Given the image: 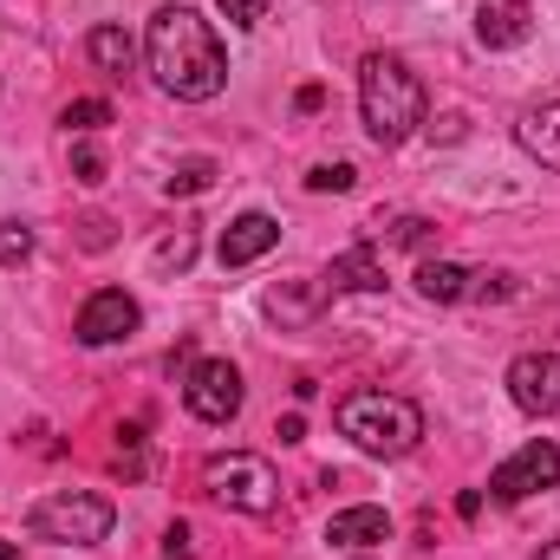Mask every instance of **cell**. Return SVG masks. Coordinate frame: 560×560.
I'll list each match as a JSON object with an SVG mask.
<instances>
[{
	"label": "cell",
	"mask_w": 560,
	"mask_h": 560,
	"mask_svg": "<svg viewBox=\"0 0 560 560\" xmlns=\"http://www.w3.org/2000/svg\"><path fill=\"white\" fill-rule=\"evenodd\" d=\"M112 522H118V509L105 502V495H92V489H59V495H46L39 509H33V541H52V548H98L105 535H112Z\"/></svg>",
	"instance_id": "cell-4"
},
{
	"label": "cell",
	"mask_w": 560,
	"mask_h": 560,
	"mask_svg": "<svg viewBox=\"0 0 560 560\" xmlns=\"http://www.w3.org/2000/svg\"><path fill=\"white\" fill-rule=\"evenodd\" d=\"M202 489L222 502V509H235V515H268L280 502V476L268 456H255V450H229V456H209L202 463Z\"/></svg>",
	"instance_id": "cell-5"
},
{
	"label": "cell",
	"mask_w": 560,
	"mask_h": 560,
	"mask_svg": "<svg viewBox=\"0 0 560 560\" xmlns=\"http://www.w3.org/2000/svg\"><path fill=\"white\" fill-rule=\"evenodd\" d=\"M196 261V235L189 229H176L170 242H156V268H189Z\"/></svg>",
	"instance_id": "cell-22"
},
{
	"label": "cell",
	"mask_w": 560,
	"mask_h": 560,
	"mask_svg": "<svg viewBox=\"0 0 560 560\" xmlns=\"http://www.w3.org/2000/svg\"><path fill=\"white\" fill-rule=\"evenodd\" d=\"M515 143H522L535 163L560 170V98H541V105H528V112L515 118Z\"/></svg>",
	"instance_id": "cell-12"
},
{
	"label": "cell",
	"mask_w": 560,
	"mask_h": 560,
	"mask_svg": "<svg viewBox=\"0 0 560 560\" xmlns=\"http://www.w3.org/2000/svg\"><path fill=\"white\" fill-rule=\"evenodd\" d=\"M476 39H482L489 52L528 46V39H535V7H528V0H482V7H476Z\"/></svg>",
	"instance_id": "cell-10"
},
{
	"label": "cell",
	"mask_w": 560,
	"mask_h": 560,
	"mask_svg": "<svg viewBox=\"0 0 560 560\" xmlns=\"http://www.w3.org/2000/svg\"><path fill=\"white\" fill-rule=\"evenodd\" d=\"M535 560H560V541H548V548H541V555H535Z\"/></svg>",
	"instance_id": "cell-31"
},
{
	"label": "cell",
	"mask_w": 560,
	"mask_h": 560,
	"mask_svg": "<svg viewBox=\"0 0 560 560\" xmlns=\"http://www.w3.org/2000/svg\"><path fill=\"white\" fill-rule=\"evenodd\" d=\"M143 59L156 72V85L183 105H209L229 85V52L196 7H156L150 33H143Z\"/></svg>",
	"instance_id": "cell-1"
},
{
	"label": "cell",
	"mask_w": 560,
	"mask_h": 560,
	"mask_svg": "<svg viewBox=\"0 0 560 560\" xmlns=\"http://www.w3.org/2000/svg\"><path fill=\"white\" fill-rule=\"evenodd\" d=\"M352 176H359L352 163H313V170H306V189H313V196H346Z\"/></svg>",
	"instance_id": "cell-20"
},
{
	"label": "cell",
	"mask_w": 560,
	"mask_h": 560,
	"mask_svg": "<svg viewBox=\"0 0 560 560\" xmlns=\"http://www.w3.org/2000/svg\"><path fill=\"white\" fill-rule=\"evenodd\" d=\"M339 436L352 443V450H365V456H411L423 436V411L411 398H398V392H352V398H339Z\"/></svg>",
	"instance_id": "cell-3"
},
{
	"label": "cell",
	"mask_w": 560,
	"mask_h": 560,
	"mask_svg": "<svg viewBox=\"0 0 560 560\" xmlns=\"http://www.w3.org/2000/svg\"><path fill=\"white\" fill-rule=\"evenodd\" d=\"M268 248H280V222L268 209H248V215H235L229 229H222V268H248V261H261Z\"/></svg>",
	"instance_id": "cell-11"
},
{
	"label": "cell",
	"mask_w": 560,
	"mask_h": 560,
	"mask_svg": "<svg viewBox=\"0 0 560 560\" xmlns=\"http://www.w3.org/2000/svg\"><path fill=\"white\" fill-rule=\"evenodd\" d=\"M183 405H189V418H202V423H229L242 411V372L229 359H196L183 372Z\"/></svg>",
	"instance_id": "cell-7"
},
{
	"label": "cell",
	"mask_w": 560,
	"mask_h": 560,
	"mask_svg": "<svg viewBox=\"0 0 560 560\" xmlns=\"http://www.w3.org/2000/svg\"><path fill=\"white\" fill-rule=\"evenodd\" d=\"M215 7H222V20H229V26H242V33H248V26H261V20H268V7H275V0H215Z\"/></svg>",
	"instance_id": "cell-23"
},
{
	"label": "cell",
	"mask_w": 560,
	"mask_h": 560,
	"mask_svg": "<svg viewBox=\"0 0 560 560\" xmlns=\"http://www.w3.org/2000/svg\"><path fill=\"white\" fill-rule=\"evenodd\" d=\"M293 105H300V112H319V105H326V92H319V85H300V98H293Z\"/></svg>",
	"instance_id": "cell-30"
},
{
	"label": "cell",
	"mask_w": 560,
	"mask_h": 560,
	"mask_svg": "<svg viewBox=\"0 0 560 560\" xmlns=\"http://www.w3.org/2000/svg\"><path fill=\"white\" fill-rule=\"evenodd\" d=\"M59 125H66V131H105V125H112V105H105V98H72V105L59 112Z\"/></svg>",
	"instance_id": "cell-19"
},
{
	"label": "cell",
	"mask_w": 560,
	"mask_h": 560,
	"mask_svg": "<svg viewBox=\"0 0 560 560\" xmlns=\"http://www.w3.org/2000/svg\"><path fill=\"white\" fill-rule=\"evenodd\" d=\"M326 541H332V548H378V541H392V515L372 509V502L339 509V515L326 522Z\"/></svg>",
	"instance_id": "cell-13"
},
{
	"label": "cell",
	"mask_w": 560,
	"mask_h": 560,
	"mask_svg": "<svg viewBox=\"0 0 560 560\" xmlns=\"http://www.w3.org/2000/svg\"><path fill=\"white\" fill-rule=\"evenodd\" d=\"M275 436H280V443H300V436H306V418H300V411H293V418H280Z\"/></svg>",
	"instance_id": "cell-28"
},
{
	"label": "cell",
	"mask_w": 560,
	"mask_h": 560,
	"mask_svg": "<svg viewBox=\"0 0 560 560\" xmlns=\"http://www.w3.org/2000/svg\"><path fill=\"white\" fill-rule=\"evenodd\" d=\"M33 261V229L26 222H0V268H20Z\"/></svg>",
	"instance_id": "cell-21"
},
{
	"label": "cell",
	"mask_w": 560,
	"mask_h": 560,
	"mask_svg": "<svg viewBox=\"0 0 560 560\" xmlns=\"http://www.w3.org/2000/svg\"><path fill=\"white\" fill-rule=\"evenodd\" d=\"M72 176H79V183H105V156H98L92 143H79V150H72Z\"/></svg>",
	"instance_id": "cell-24"
},
{
	"label": "cell",
	"mask_w": 560,
	"mask_h": 560,
	"mask_svg": "<svg viewBox=\"0 0 560 560\" xmlns=\"http://www.w3.org/2000/svg\"><path fill=\"white\" fill-rule=\"evenodd\" d=\"M326 300H332L326 280H300V287H275V293H268V313H275V319H313Z\"/></svg>",
	"instance_id": "cell-16"
},
{
	"label": "cell",
	"mask_w": 560,
	"mask_h": 560,
	"mask_svg": "<svg viewBox=\"0 0 560 560\" xmlns=\"http://www.w3.org/2000/svg\"><path fill=\"white\" fill-rule=\"evenodd\" d=\"M502 293H515L509 275H469V287H463V300H502Z\"/></svg>",
	"instance_id": "cell-25"
},
{
	"label": "cell",
	"mask_w": 560,
	"mask_h": 560,
	"mask_svg": "<svg viewBox=\"0 0 560 560\" xmlns=\"http://www.w3.org/2000/svg\"><path fill=\"white\" fill-rule=\"evenodd\" d=\"M509 398L528 418H560V352H522L509 365Z\"/></svg>",
	"instance_id": "cell-8"
},
{
	"label": "cell",
	"mask_w": 560,
	"mask_h": 560,
	"mask_svg": "<svg viewBox=\"0 0 560 560\" xmlns=\"http://www.w3.org/2000/svg\"><path fill=\"white\" fill-rule=\"evenodd\" d=\"M463 287H469V268H456V261H423L418 268V293L436 300V306H456Z\"/></svg>",
	"instance_id": "cell-17"
},
{
	"label": "cell",
	"mask_w": 560,
	"mask_h": 560,
	"mask_svg": "<svg viewBox=\"0 0 560 560\" xmlns=\"http://www.w3.org/2000/svg\"><path fill=\"white\" fill-rule=\"evenodd\" d=\"M0 560H13V541H0Z\"/></svg>",
	"instance_id": "cell-32"
},
{
	"label": "cell",
	"mask_w": 560,
	"mask_h": 560,
	"mask_svg": "<svg viewBox=\"0 0 560 560\" xmlns=\"http://www.w3.org/2000/svg\"><path fill=\"white\" fill-rule=\"evenodd\" d=\"M555 482H560V450L548 436H535V443H522V450L489 476V502L515 509V502H528V495H541V489H555Z\"/></svg>",
	"instance_id": "cell-6"
},
{
	"label": "cell",
	"mask_w": 560,
	"mask_h": 560,
	"mask_svg": "<svg viewBox=\"0 0 560 560\" xmlns=\"http://www.w3.org/2000/svg\"><path fill=\"white\" fill-rule=\"evenodd\" d=\"M209 183H215V163H209V156H183V163L163 176V189H170V196H202Z\"/></svg>",
	"instance_id": "cell-18"
},
{
	"label": "cell",
	"mask_w": 560,
	"mask_h": 560,
	"mask_svg": "<svg viewBox=\"0 0 560 560\" xmlns=\"http://www.w3.org/2000/svg\"><path fill=\"white\" fill-rule=\"evenodd\" d=\"M85 59H92L105 79H125V72H131V59H138V39H131L118 20H105V26H92V33H85Z\"/></svg>",
	"instance_id": "cell-15"
},
{
	"label": "cell",
	"mask_w": 560,
	"mask_h": 560,
	"mask_svg": "<svg viewBox=\"0 0 560 560\" xmlns=\"http://www.w3.org/2000/svg\"><path fill=\"white\" fill-rule=\"evenodd\" d=\"M456 515H463V522H476V515H482V495H476V489H463V495H456Z\"/></svg>",
	"instance_id": "cell-29"
},
{
	"label": "cell",
	"mask_w": 560,
	"mask_h": 560,
	"mask_svg": "<svg viewBox=\"0 0 560 560\" xmlns=\"http://www.w3.org/2000/svg\"><path fill=\"white\" fill-rule=\"evenodd\" d=\"M392 242H398V248H423V242H430V222H423V215H405V222L392 229Z\"/></svg>",
	"instance_id": "cell-26"
},
{
	"label": "cell",
	"mask_w": 560,
	"mask_h": 560,
	"mask_svg": "<svg viewBox=\"0 0 560 560\" xmlns=\"http://www.w3.org/2000/svg\"><path fill=\"white\" fill-rule=\"evenodd\" d=\"M163 555H170V560H189V555H196V548H189V528H183V522H170V528H163Z\"/></svg>",
	"instance_id": "cell-27"
},
{
	"label": "cell",
	"mask_w": 560,
	"mask_h": 560,
	"mask_svg": "<svg viewBox=\"0 0 560 560\" xmlns=\"http://www.w3.org/2000/svg\"><path fill=\"white\" fill-rule=\"evenodd\" d=\"M319 280H326V293H385V261L372 248H346Z\"/></svg>",
	"instance_id": "cell-14"
},
{
	"label": "cell",
	"mask_w": 560,
	"mask_h": 560,
	"mask_svg": "<svg viewBox=\"0 0 560 560\" xmlns=\"http://www.w3.org/2000/svg\"><path fill=\"white\" fill-rule=\"evenodd\" d=\"M138 319L143 313L125 287H98V293L79 306V326H72V332H79V346H118V339L138 332Z\"/></svg>",
	"instance_id": "cell-9"
},
{
	"label": "cell",
	"mask_w": 560,
	"mask_h": 560,
	"mask_svg": "<svg viewBox=\"0 0 560 560\" xmlns=\"http://www.w3.org/2000/svg\"><path fill=\"white\" fill-rule=\"evenodd\" d=\"M423 112H430V98H423L418 72L398 52H365V66H359V118H365V138L378 143V150H398L423 125Z\"/></svg>",
	"instance_id": "cell-2"
}]
</instances>
